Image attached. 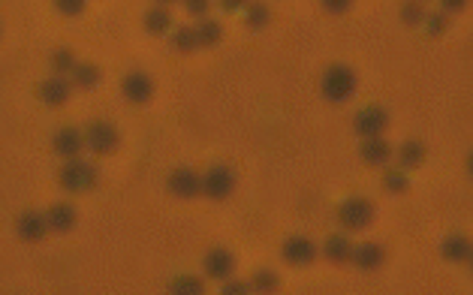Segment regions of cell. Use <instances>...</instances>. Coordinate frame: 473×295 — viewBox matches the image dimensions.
<instances>
[{"mask_svg": "<svg viewBox=\"0 0 473 295\" xmlns=\"http://www.w3.org/2000/svg\"><path fill=\"white\" fill-rule=\"evenodd\" d=\"M58 181L67 193H87V190L97 187L100 181V172L91 160H82V157H69L64 166L58 172Z\"/></svg>", "mask_w": 473, "mask_h": 295, "instance_id": "6da1fadb", "label": "cell"}, {"mask_svg": "<svg viewBox=\"0 0 473 295\" xmlns=\"http://www.w3.org/2000/svg\"><path fill=\"white\" fill-rule=\"evenodd\" d=\"M320 91L329 102H344L356 91V73L347 64H332L320 79Z\"/></svg>", "mask_w": 473, "mask_h": 295, "instance_id": "7a4b0ae2", "label": "cell"}, {"mask_svg": "<svg viewBox=\"0 0 473 295\" xmlns=\"http://www.w3.org/2000/svg\"><path fill=\"white\" fill-rule=\"evenodd\" d=\"M82 133H85V148L91 154H97V157H106V154H112L118 148V129L103 118L91 120Z\"/></svg>", "mask_w": 473, "mask_h": 295, "instance_id": "3957f363", "label": "cell"}, {"mask_svg": "<svg viewBox=\"0 0 473 295\" xmlns=\"http://www.w3.org/2000/svg\"><path fill=\"white\" fill-rule=\"evenodd\" d=\"M374 214H377V208H374L371 202H368V199H362V196L347 199V202L338 208V220H341V226H344L347 232H359V229H365L368 223L374 220Z\"/></svg>", "mask_w": 473, "mask_h": 295, "instance_id": "277c9868", "label": "cell"}, {"mask_svg": "<svg viewBox=\"0 0 473 295\" xmlns=\"http://www.w3.org/2000/svg\"><path fill=\"white\" fill-rule=\"evenodd\" d=\"M232 190H235V172L230 166H212L203 175V196L214 199V202L230 199Z\"/></svg>", "mask_w": 473, "mask_h": 295, "instance_id": "5b68a950", "label": "cell"}, {"mask_svg": "<svg viewBox=\"0 0 473 295\" xmlns=\"http://www.w3.org/2000/svg\"><path fill=\"white\" fill-rule=\"evenodd\" d=\"M386 127H389V115H386V109H380V106H365L353 115V129L362 138L383 136Z\"/></svg>", "mask_w": 473, "mask_h": 295, "instance_id": "8992f818", "label": "cell"}, {"mask_svg": "<svg viewBox=\"0 0 473 295\" xmlns=\"http://www.w3.org/2000/svg\"><path fill=\"white\" fill-rule=\"evenodd\" d=\"M166 190L178 199H194V196L203 193V175H196V172L187 169V166H178V169H172L169 178H166Z\"/></svg>", "mask_w": 473, "mask_h": 295, "instance_id": "52a82bcc", "label": "cell"}, {"mask_svg": "<svg viewBox=\"0 0 473 295\" xmlns=\"http://www.w3.org/2000/svg\"><path fill=\"white\" fill-rule=\"evenodd\" d=\"M121 93H124L130 102L142 106V102L154 97V79L148 73H142V69H133V73H127L124 79H121Z\"/></svg>", "mask_w": 473, "mask_h": 295, "instance_id": "ba28073f", "label": "cell"}, {"mask_svg": "<svg viewBox=\"0 0 473 295\" xmlns=\"http://www.w3.org/2000/svg\"><path fill=\"white\" fill-rule=\"evenodd\" d=\"M280 256H284L290 265H295V268H304V265H311L313 259H317V247H313L311 238L293 235V238L284 241V247H280Z\"/></svg>", "mask_w": 473, "mask_h": 295, "instance_id": "9c48e42d", "label": "cell"}, {"mask_svg": "<svg viewBox=\"0 0 473 295\" xmlns=\"http://www.w3.org/2000/svg\"><path fill=\"white\" fill-rule=\"evenodd\" d=\"M203 268H205V277H212V280H230L235 271V256L223 247H214L205 253Z\"/></svg>", "mask_w": 473, "mask_h": 295, "instance_id": "30bf717a", "label": "cell"}, {"mask_svg": "<svg viewBox=\"0 0 473 295\" xmlns=\"http://www.w3.org/2000/svg\"><path fill=\"white\" fill-rule=\"evenodd\" d=\"M51 151H55L58 157H64V160L78 157V154L85 151V133L82 129H76V127L58 129L55 138H51Z\"/></svg>", "mask_w": 473, "mask_h": 295, "instance_id": "8fae6325", "label": "cell"}, {"mask_svg": "<svg viewBox=\"0 0 473 295\" xmlns=\"http://www.w3.org/2000/svg\"><path fill=\"white\" fill-rule=\"evenodd\" d=\"M69 93H73V84H69L67 75L51 73L49 79L40 84V100L46 102V106H64V102L69 100Z\"/></svg>", "mask_w": 473, "mask_h": 295, "instance_id": "7c38bea8", "label": "cell"}, {"mask_svg": "<svg viewBox=\"0 0 473 295\" xmlns=\"http://www.w3.org/2000/svg\"><path fill=\"white\" fill-rule=\"evenodd\" d=\"M15 232H19L22 241H40L49 232L46 214H40V211H24V214H19V220H15Z\"/></svg>", "mask_w": 473, "mask_h": 295, "instance_id": "4fadbf2b", "label": "cell"}, {"mask_svg": "<svg viewBox=\"0 0 473 295\" xmlns=\"http://www.w3.org/2000/svg\"><path fill=\"white\" fill-rule=\"evenodd\" d=\"M359 157H362L368 166H383V163H389V157H392V145L383 136L362 138V145H359Z\"/></svg>", "mask_w": 473, "mask_h": 295, "instance_id": "5bb4252c", "label": "cell"}, {"mask_svg": "<svg viewBox=\"0 0 473 295\" xmlns=\"http://www.w3.org/2000/svg\"><path fill=\"white\" fill-rule=\"evenodd\" d=\"M46 223H49V229H55V232H69L76 226V220H78V214H76V208L69 205V202H55L51 208H46Z\"/></svg>", "mask_w": 473, "mask_h": 295, "instance_id": "9a60e30c", "label": "cell"}, {"mask_svg": "<svg viewBox=\"0 0 473 295\" xmlns=\"http://www.w3.org/2000/svg\"><path fill=\"white\" fill-rule=\"evenodd\" d=\"M383 259H386V253H383L380 244H374V241H365V244L353 247V262L356 268H362V271H377V268L383 265Z\"/></svg>", "mask_w": 473, "mask_h": 295, "instance_id": "2e32d148", "label": "cell"}, {"mask_svg": "<svg viewBox=\"0 0 473 295\" xmlns=\"http://www.w3.org/2000/svg\"><path fill=\"white\" fill-rule=\"evenodd\" d=\"M353 241H350V235H329L326 244H322V256L329 259V262H350L353 259Z\"/></svg>", "mask_w": 473, "mask_h": 295, "instance_id": "e0dca14e", "label": "cell"}, {"mask_svg": "<svg viewBox=\"0 0 473 295\" xmlns=\"http://www.w3.org/2000/svg\"><path fill=\"white\" fill-rule=\"evenodd\" d=\"M470 253H473V244L467 235H449L440 244V256L449 259V262H467Z\"/></svg>", "mask_w": 473, "mask_h": 295, "instance_id": "ac0fdd59", "label": "cell"}, {"mask_svg": "<svg viewBox=\"0 0 473 295\" xmlns=\"http://www.w3.org/2000/svg\"><path fill=\"white\" fill-rule=\"evenodd\" d=\"M142 24H145V30L151 33V37H163V33H169L172 30V12H169V6H154V10H148L145 12V19H142Z\"/></svg>", "mask_w": 473, "mask_h": 295, "instance_id": "d6986e66", "label": "cell"}, {"mask_svg": "<svg viewBox=\"0 0 473 295\" xmlns=\"http://www.w3.org/2000/svg\"><path fill=\"white\" fill-rule=\"evenodd\" d=\"M69 84H76V88H94V84L103 82V69L97 64H76L69 69Z\"/></svg>", "mask_w": 473, "mask_h": 295, "instance_id": "ffe728a7", "label": "cell"}, {"mask_svg": "<svg viewBox=\"0 0 473 295\" xmlns=\"http://www.w3.org/2000/svg\"><path fill=\"white\" fill-rule=\"evenodd\" d=\"M398 166L404 169V172H410V169H416V166H422V160H425V145L422 142H416V138H410V142H404V145H398Z\"/></svg>", "mask_w": 473, "mask_h": 295, "instance_id": "44dd1931", "label": "cell"}, {"mask_svg": "<svg viewBox=\"0 0 473 295\" xmlns=\"http://www.w3.org/2000/svg\"><path fill=\"white\" fill-rule=\"evenodd\" d=\"M194 28H196L199 48H212V46H217V42H221V37H223L221 21H214V19H199V24H194Z\"/></svg>", "mask_w": 473, "mask_h": 295, "instance_id": "7402d4cb", "label": "cell"}, {"mask_svg": "<svg viewBox=\"0 0 473 295\" xmlns=\"http://www.w3.org/2000/svg\"><path fill=\"white\" fill-rule=\"evenodd\" d=\"M244 21H248L250 30H262V28H266V24L271 21L268 6L262 3V0H250V3L244 6Z\"/></svg>", "mask_w": 473, "mask_h": 295, "instance_id": "603a6c76", "label": "cell"}, {"mask_svg": "<svg viewBox=\"0 0 473 295\" xmlns=\"http://www.w3.org/2000/svg\"><path fill=\"white\" fill-rule=\"evenodd\" d=\"M383 187H386V193H392V196L407 193V190H410V178H407V172L401 169V166L386 169V175H383Z\"/></svg>", "mask_w": 473, "mask_h": 295, "instance_id": "cb8c5ba5", "label": "cell"}, {"mask_svg": "<svg viewBox=\"0 0 473 295\" xmlns=\"http://www.w3.org/2000/svg\"><path fill=\"white\" fill-rule=\"evenodd\" d=\"M398 15H401V21L407 24V28H419V24H425V6H422V0H407V3H401V10H398Z\"/></svg>", "mask_w": 473, "mask_h": 295, "instance_id": "d4e9b609", "label": "cell"}, {"mask_svg": "<svg viewBox=\"0 0 473 295\" xmlns=\"http://www.w3.org/2000/svg\"><path fill=\"white\" fill-rule=\"evenodd\" d=\"M172 48L175 51H196L199 48V39H196V28H178V30H172Z\"/></svg>", "mask_w": 473, "mask_h": 295, "instance_id": "484cf974", "label": "cell"}, {"mask_svg": "<svg viewBox=\"0 0 473 295\" xmlns=\"http://www.w3.org/2000/svg\"><path fill=\"white\" fill-rule=\"evenodd\" d=\"M49 64H51V73L55 75H69V69H73L78 60H76V55L69 48H55L51 51V57H49Z\"/></svg>", "mask_w": 473, "mask_h": 295, "instance_id": "4316f807", "label": "cell"}, {"mask_svg": "<svg viewBox=\"0 0 473 295\" xmlns=\"http://www.w3.org/2000/svg\"><path fill=\"white\" fill-rule=\"evenodd\" d=\"M203 289H205L203 280L194 277V274H181V277H175V280L169 283V292H175V295H199Z\"/></svg>", "mask_w": 473, "mask_h": 295, "instance_id": "83f0119b", "label": "cell"}, {"mask_svg": "<svg viewBox=\"0 0 473 295\" xmlns=\"http://www.w3.org/2000/svg\"><path fill=\"white\" fill-rule=\"evenodd\" d=\"M277 286H280V277L275 271H268V268L257 271L253 274V280H250V289H257V292H275Z\"/></svg>", "mask_w": 473, "mask_h": 295, "instance_id": "f1b7e54d", "label": "cell"}, {"mask_svg": "<svg viewBox=\"0 0 473 295\" xmlns=\"http://www.w3.org/2000/svg\"><path fill=\"white\" fill-rule=\"evenodd\" d=\"M425 30L431 33V37H440V33L449 30V15H446L443 10L440 12H428L425 15Z\"/></svg>", "mask_w": 473, "mask_h": 295, "instance_id": "f546056e", "label": "cell"}, {"mask_svg": "<svg viewBox=\"0 0 473 295\" xmlns=\"http://www.w3.org/2000/svg\"><path fill=\"white\" fill-rule=\"evenodd\" d=\"M87 6V0H55V10L60 15H82Z\"/></svg>", "mask_w": 473, "mask_h": 295, "instance_id": "4dcf8cb0", "label": "cell"}, {"mask_svg": "<svg viewBox=\"0 0 473 295\" xmlns=\"http://www.w3.org/2000/svg\"><path fill=\"white\" fill-rule=\"evenodd\" d=\"M184 10L190 15H196V19H205V12L212 10V0H181Z\"/></svg>", "mask_w": 473, "mask_h": 295, "instance_id": "1f68e13d", "label": "cell"}, {"mask_svg": "<svg viewBox=\"0 0 473 295\" xmlns=\"http://www.w3.org/2000/svg\"><path fill=\"white\" fill-rule=\"evenodd\" d=\"M320 3H322V10H326V12L341 15V12H347L350 6H353V0H320Z\"/></svg>", "mask_w": 473, "mask_h": 295, "instance_id": "d6a6232c", "label": "cell"}, {"mask_svg": "<svg viewBox=\"0 0 473 295\" xmlns=\"http://www.w3.org/2000/svg\"><path fill=\"white\" fill-rule=\"evenodd\" d=\"M250 289V283H241V280H223V295H241V292H248Z\"/></svg>", "mask_w": 473, "mask_h": 295, "instance_id": "836d02e7", "label": "cell"}, {"mask_svg": "<svg viewBox=\"0 0 473 295\" xmlns=\"http://www.w3.org/2000/svg\"><path fill=\"white\" fill-rule=\"evenodd\" d=\"M217 3H221L223 12H239V10H244V6L250 3V0H217Z\"/></svg>", "mask_w": 473, "mask_h": 295, "instance_id": "e575fe53", "label": "cell"}, {"mask_svg": "<svg viewBox=\"0 0 473 295\" xmlns=\"http://www.w3.org/2000/svg\"><path fill=\"white\" fill-rule=\"evenodd\" d=\"M467 6V0H440V10L449 15V12H461Z\"/></svg>", "mask_w": 473, "mask_h": 295, "instance_id": "d590c367", "label": "cell"}, {"mask_svg": "<svg viewBox=\"0 0 473 295\" xmlns=\"http://www.w3.org/2000/svg\"><path fill=\"white\" fill-rule=\"evenodd\" d=\"M172 3H178V0H157V6H172Z\"/></svg>", "mask_w": 473, "mask_h": 295, "instance_id": "8d00e7d4", "label": "cell"}, {"mask_svg": "<svg viewBox=\"0 0 473 295\" xmlns=\"http://www.w3.org/2000/svg\"><path fill=\"white\" fill-rule=\"evenodd\" d=\"M467 172H470V178H473V151H470V157H467Z\"/></svg>", "mask_w": 473, "mask_h": 295, "instance_id": "74e56055", "label": "cell"}, {"mask_svg": "<svg viewBox=\"0 0 473 295\" xmlns=\"http://www.w3.org/2000/svg\"><path fill=\"white\" fill-rule=\"evenodd\" d=\"M467 262H470V271H473V253H470V259H467Z\"/></svg>", "mask_w": 473, "mask_h": 295, "instance_id": "f35d334b", "label": "cell"}, {"mask_svg": "<svg viewBox=\"0 0 473 295\" xmlns=\"http://www.w3.org/2000/svg\"><path fill=\"white\" fill-rule=\"evenodd\" d=\"M422 3H425V0H422Z\"/></svg>", "mask_w": 473, "mask_h": 295, "instance_id": "ab89813d", "label": "cell"}]
</instances>
